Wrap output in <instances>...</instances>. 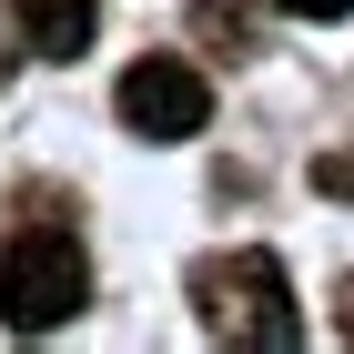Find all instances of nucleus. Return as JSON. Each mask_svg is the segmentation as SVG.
Returning a JSON list of instances; mask_svg holds the SVG:
<instances>
[{"mask_svg": "<svg viewBox=\"0 0 354 354\" xmlns=\"http://www.w3.org/2000/svg\"><path fill=\"white\" fill-rule=\"evenodd\" d=\"M111 111H122L142 142H192L203 122H213V82H203L192 61H162V51H152V61H132V71H122Z\"/></svg>", "mask_w": 354, "mask_h": 354, "instance_id": "nucleus-3", "label": "nucleus"}, {"mask_svg": "<svg viewBox=\"0 0 354 354\" xmlns=\"http://www.w3.org/2000/svg\"><path fill=\"white\" fill-rule=\"evenodd\" d=\"M192 304H203V334H213V344H243V354H294L304 344L294 273L273 263L263 243L233 253V263H203L192 273Z\"/></svg>", "mask_w": 354, "mask_h": 354, "instance_id": "nucleus-1", "label": "nucleus"}, {"mask_svg": "<svg viewBox=\"0 0 354 354\" xmlns=\"http://www.w3.org/2000/svg\"><path fill=\"white\" fill-rule=\"evenodd\" d=\"M334 324H344V334H354V294H344V314H334Z\"/></svg>", "mask_w": 354, "mask_h": 354, "instance_id": "nucleus-7", "label": "nucleus"}, {"mask_svg": "<svg viewBox=\"0 0 354 354\" xmlns=\"http://www.w3.org/2000/svg\"><path fill=\"white\" fill-rule=\"evenodd\" d=\"M10 10H21V41L41 61H82L102 30V0H10Z\"/></svg>", "mask_w": 354, "mask_h": 354, "instance_id": "nucleus-4", "label": "nucleus"}, {"mask_svg": "<svg viewBox=\"0 0 354 354\" xmlns=\"http://www.w3.org/2000/svg\"><path fill=\"white\" fill-rule=\"evenodd\" d=\"M314 192H344L354 203V152H324V162H314Z\"/></svg>", "mask_w": 354, "mask_h": 354, "instance_id": "nucleus-5", "label": "nucleus"}, {"mask_svg": "<svg viewBox=\"0 0 354 354\" xmlns=\"http://www.w3.org/2000/svg\"><path fill=\"white\" fill-rule=\"evenodd\" d=\"M273 10H294V21H354V0H273Z\"/></svg>", "mask_w": 354, "mask_h": 354, "instance_id": "nucleus-6", "label": "nucleus"}, {"mask_svg": "<svg viewBox=\"0 0 354 354\" xmlns=\"http://www.w3.org/2000/svg\"><path fill=\"white\" fill-rule=\"evenodd\" d=\"M0 71H10V61H0Z\"/></svg>", "mask_w": 354, "mask_h": 354, "instance_id": "nucleus-8", "label": "nucleus"}, {"mask_svg": "<svg viewBox=\"0 0 354 354\" xmlns=\"http://www.w3.org/2000/svg\"><path fill=\"white\" fill-rule=\"evenodd\" d=\"M82 304H91V263H82V243L61 223H21L0 243V324L10 334H51Z\"/></svg>", "mask_w": 354, "mask_h": 354, "instance_id": "nucleus-2", "label": "nucleus"}]
</instances>
